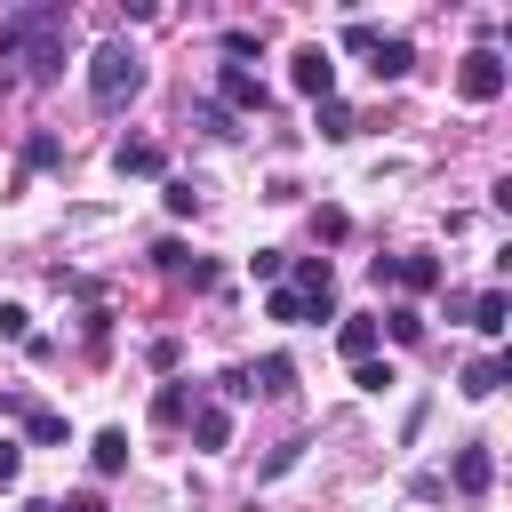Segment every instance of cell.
Instances as JSON below:
<instances>
[{"label":"cell","mask_w":512,"mask_h":512,"mask_svg":"<svg viewBox=\"0 0 512 512\" xmlns=\"http://www.w3.org/2000/svg\"><path fill=\"white\" fill-rule=\"evenodd\" d=\"M64 40H72V8L64 0H32V8H8L0 16V56L32 64L40 80L64 72Z\"/></svg>","instance_id":"1"},{"label":"cell","mask_w":512,"mask_h":512,"mask_svg":"<svg viewBox=\"0 0 512 512\" xmlns=\"http://www.w3.org/2000/svg\"><path fill=\"white\" fill-rule=\"evenodd\" d=\"M136 88H144V56H136L128 40H104V48L88 56V104H96V112H120Z\"/></svg>","instance_id":"2"},{"label":"cell","mask_w":512,"mask_h":512,"mask_svg":"<svg viewBox=\"0 0 512 512\" xmlns=\"http://www.w3.org/2000/svg\"><path fill=\"white\" fill-rule=\"evenodd\" d=\"M456 96H464V104H496V96H504V56H496V48H472V56L456 64Z\"/></svg>","instance_id":"3"},{"label":"cell","mask_w":512,"mask_h":512,"mask_svg":"<svg viewBox=\"0 0 512 512\" xmlns=\"http://www.w3.org/2000/svg\"><path fill=\"white\" fill-rule=\"evenodd\" d=\"M288 80H296L312 104H328V96H336V64H328V48H296V56H288Z\"/></svg>","instance_id":"4"},{"label":"cell","mask_w":512,"mask_h":512,"mask_svg":"<svg viewBox=\"0 0 512 512\" xmlns=\"http://www.w3.org/2000/svg\"><path fill=\"white\" fill-rule=\"evenodd\" d=\"M448 480H456L464 496H488V480H496V456H488V440H472V448H456V464H448Z\"/></svg>","instance_id":"5"},{"label":"cell","mask_w":512,"mask_h":512,"mask_svg":"<svg viewBox=\"0 0 512 512\" xmlns=\"http://www.w3.org/2000/svg\"><path fill=\"white\" fill-rule=\"evenodd\" d=\"M440 272H448V264H440V256H424V248H416V256H392V264H384V280H400L408 296H424V288H440Z\"/></svg>","instance_id":"6"},{"label":"cell","mask_w":512,"mask_h":512,"mask_svg":"<svg viewBox=\"0 0 512 512\" xmlns=\"http://www.w3.org/2000/svg\"><path fill=\"white\" fill-rule=\"evenodd\" d=\"M216 88H224V112H264V80H256V72L224 64V72H216Z\"/></svg>","instance_id":"7"},{"label":"cell","mask_w":512,"mask_h":512,"mask_svg":"<svg viewBox=\"0 0 512 512\" xmlns=\"http://www.w3.org/2000/svg\"><path fill=\"white\" fill-rule=\"evenodd\" d=\"M376 344H384V328H376V320H360V312H352V320H336V352H344L352 368H360V360H376Z\"/></svg>","instance_id":"8"},{"label":"cell","mask_w":512,"mask_h":512,"mask_svg":"<svg viewBox=\"0 0 512 512\" xmlns=\"http://www.w3.org/2000/svg\"><path fill=\"white\" fill-rule=\"evenodd\" d=\"M248 392H272V400L296 392V360H288V352H264V360L248 368Z\"/></svg>","instance_id":"9"},{"label":"cell","mask_w":512,"mask_h":512,"mask_svg":"<svg viewBox=\"0 0 512 512\" xmlns=\"http://www.w3.org/2000/svg\"><path fill=\"white\" fill-rule=\"evenodd\" d=\"M504 368H512V360H504V352H480V360H472V368H464V376H456V392H464V400H488V392H496V384H504Z\"/></svg>","instance_id":"10"},{"label":"cell","mask_w":512,"mask_h":512,"mask_svg":"<svg viewBox=\"0 0 512 512\" xmlns=\"http://www.w3.org/2000/svg\"><path fill=\"white\" fill-rule=\"evenodd\" d=\"M504 312H512V296H504V288H480V296L464 304V320H472L480 336H504Z\"/></svg>","instance_id":"11"},{"label":"cell","mask_w":512,"mask_h":512,"mask_svg":"<svg viewBox=\"0 0 512 512\" xmlns=\"http://www.w3.org/2000/svg\"><path fill=\"white\" fill-rule=\"evenodd\" d=\"M368 56H376V64H368L376 80H408V72H416V48H408V40H376Z\"/></svg>","instance_id":"12"},{"label":"cell","mask_w":512,"mask_h":512,"mask_svg":"<svg viewBox=\"0 0 512 512\" xmlns=\"http://www.w3.org/2000/svg\"><path fill=\"white\" fill-rule=\"evenodd\" d=\"M112 160H120V176H160V144H152V136H136V144H120Z\"/></svg>","instance_id":"13"},{"label":"cell","mask_w":512,"mask_h":512,"mask_svg":"<svg viewBox=\"0 0 512 512\" xmlns=\"http://www.w3.org/2000/svg\"><path fill=\"white\" fill-rule=\"evenodd\" d=\"M24 432H32L40 448H64V440H72V424H64L56 408H24Z\"/></svg>","instance_id":"14"},{"label":"cell","mask_w":512,"mask_h":512,"mask_svg":"<svg viewBox=\"0 0 512 512\" xmlns=\"http://www.w3.org/2000/svg\"><path fill=\"white\" fill-rule=\"evenodd\" d=\"M312 128H320V136H328V144H344V136H352V128H360V120H352V104H336V96H328V104H320V112H312Z\"/></svg>","instance_id":"15"},{"label":"cell","mask_w":512,"mask_h":512,"mask_svg":"<svg viewBox=\"0 0 512 512\" xmlns=\"http://www.w3.org/2000/svg\"><path fill=\"white\" fill-rule=\"evenodd\" d=\"M192 440H200V448H224V440H232V416H224V408H192Z\"/></svg>","instance_id":"16"},{"label":"cell","mask_w":512,"mask_h":512,"mask_svg":"<svg viewBox=\"0 0 512 512\" xmlns=\"http://www.w3.org/2000/svg\"><path fill=\"white\" fill-rule=\"evenodd\" d=\"M88 456H96V472H120V464H128V432H120V424H112V432H96V440H88Z\"/></svg>","instance_id":"17"},{"label":"cell","mask_w":512,"mask_h":512,"mask_svg":"<svg viewBox=\"0 0 512 512\" xmlns=\"http://www.w3.org/2000/svg\"><path fill=\"white\" fill-rule=\"evenodd\" d=\"M56 160H64L56 128H32V136H24V168H56Z\"/></svg>","instance_id":"18"},{"label":"cell","mask_w":512,"mask_h":512,"mask_svg":"<svg viewBox=\"0 0 512 512\" xmlns=\"http://www.w3.org/2000/svg\"><path fill=\"white\" fill-rule=\"evenodd\" d=\"M376 328H392V344H424V312H416V304H400V312L376 320Z\"/></svg>","instance_id":"19"},{"label":"cell","mask_w":512,"mask_h":512,"mask_svg":"<svg viewBox=\"0 0 512 512\" xmlns=\"http://www.w3.org/2000/svg\"><path fill=\"white\" fill-rule=\"evenodd\" d=\"M296 456H304V440H280V448L256 464V480H280V472H296Z\"/></svg>","instance_id":"20"},{"label":"cell","mask_w":512,"mask_h":512,"mask_svg":"<svg viewBox=\"0 0 512 512\" xmlns=\"http://www.w3.org/2000/svg\"><path fill=\"white\" fill-rule=\"evenodd\" d=\"M264 312H272V320H304V296H296V288H272Z\"/></svg>","instance_id":"21"},{"label":"cell","mask_w":512,"mask_h":512,"mask_svg":"<svg viewBox=\"0 0 512 512\" xmlns=\"http://www.w3.org/2000/svg\"><path fill=\"white\" fill-rule=\"evenodd\" d=\"M152 416H160V424H184V384H160V400H152Z\"/></svg>","instance_id":"22"},{"label":"cell","mask_w":512,"mask_h":512,"mask_svg":"<svg viewBox=\"0 0 512 512\" xmlns=\"http://www.w3.org/2000/svg\"><path fill=\"white\" fill-rule=\"evenodd\" d=\"M192 120H200V128H208V136H240V128H232V112H224V104H200V112H192Z\"/></svg>","instance_id":"23"},{"label":"cell","mask_w":512,"mask_h":512,"mask_svg":"<svg viewBox=\"0 0 512 512\" xmlns=\"http://www.w3.org/2000/svg\"><path fill=\"white\" fill-rule=\"evenodd\" d=\"M192 208H200V192H192L184 176H168V216H192Z\"/></svg>","instance_id":"24"},{"label":"cell","mask_w":512,"mask_h":512,"mask_svg":"<svg viewBox=\"0 0 512 512\" xmlns=\"http://www.w3.org/2000/svg\"><path fill=\"white\" fill-rule=\"evenodd\" d=\"M312 232H320V240H344V232H352V216H344V208H320V216H312Z\"/></svg>","instance_id":"25"},{"label":"cell","mask_w":512,"mask_h":512,"mask_svg":"<svg viewBox=\"0 0 512 512\" xmlns=\"http://www.w3.org/2000/svg\"><path fill=\"white\" fill-rule=\"evenodd\" d=\"M248 272H256V280H280V272H288V256H280V248H256V256H248Z\"/></svg>","instance_id":"26"},{"label":"cell","mask_w":512,"mask_h":512,"mask_svg":"<svg viewBox=\"0 0 512 512\" xmlns=\"http://www.w3.org/2000/svg\"><path fill=\"white\" fill-rule=\"evenodd\" d=\"M352 384H360V392H384V384H392V368H384V360H360V368H352Z\"/></svg>","instance_id":"27"},{"label":"cell","mask_w":512,"mask_h":512,"mask_svg":"<svg viewBox=\"0 0 512 512\" xmlns=\"http://www.w3.org/2000/svg\"><path fill=\"white\" fill-rule=\"evenodd\" d=\"M376 40H384V32H376V24H344V48H352V56H368V48H376Z\"/></svg>","instance_id":"28"},{"label":"cell","mask_w":512,"mask_h":512,"mask_svg":"<svg viewBox=\"0 0 512 512\" xmlns=\"http://www.w3.org/2000/svg\"><path fill=\"white\" fill-rule=\"evenodd\" d=\"M0 336H32V312L24 304H0Z\"/></svg>","instance_id":"29"},{"label":"cell","mask_w":512,"mask_h":512,"mask_svg":"<svg viewBox=\"0 0 512 512\" xmlns=\"http://www.w3.org/2000/svg\"><path fill=\"white\" fill-rule=\"evenodd\" d=\"M48 512H112V504H104L96 488H80V496H64V504H48Z\"/></svg>","instance_id":"30"},{"label":"cell","mask_w":512,"mask_h":512,"mask_svg":"<svg viewBox=\"0 0 512 512\" xmlns=\"http://www.w3.org/2000/svg\"><path fill=\"white\" fill-rule=\"evenodd\" d=\"M16 472H24V448H16L8 432H0V480H16Z\"/></svg>","instance_id":"31"},{"label":"cell","mask_w":512,"mask_h":512,"mask_svg":"<svg viewBox=\"0 0 512 512\" xmlns=\"http://www.w3.org/2000/svg\"><path fill=\"white\" fill-rule=\"evenodd\" d=\"M24 512H48V504H24Z\"/></svg>","instance_id":"32"}]
</instances>
